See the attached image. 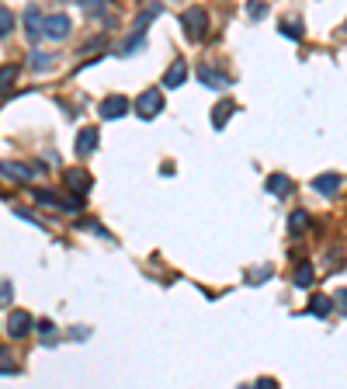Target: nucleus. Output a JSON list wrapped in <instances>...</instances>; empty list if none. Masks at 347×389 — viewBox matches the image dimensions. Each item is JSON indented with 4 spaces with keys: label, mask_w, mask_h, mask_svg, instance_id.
Returning <instances> with one entry per match:
<instances>
[{
    "label": "nucleus",
    "mask_w": 347,
    "mask_h": 389,
    "mask_svg": "<svg viewBox=\"0 0 347 389\" xmlns=\"http://www.w3.org/2000/svg\"><path fill=\"white\" fill-rule=\"evenodd\" d=\"M160 4H146L143 8V14H139V21H136V28H132V35L122 42V49H119V56H129V52H136L139 45H143V38H146V28H149V21L153 18H160Z\"/></svg>",
    "instance_id": "nucleus-1"
},
{
    "label": "nucleus",
    "mask_w": 347,
    "mask_h": 389,
    "mask_svg": "<svg viewBox=\"0 0 347 389\" xmlns=\"http://www.w3.org/2000/svg\"><path fill=\"white\" fill-rule=\"evenodd\" d=\"M181 28H184V35H188L191 42H202V38L208 35V11H205V8H188V11L181 14Z\"/></svg>",
    "instance_id": "nucleus-2"
},
{
    "label": "nucleus",
    "mask_w": 347,
    "mask_h": 389,
    "mask_svg": "<svg viewBox=\"0 0 347 389\" xmlns=\"http://www.w3.org/2000/svg\"><path fill=\"white\" fill-rule=\"evenodd\" d=\"M132 108H136L139 119H156L160 111H163V94H160V91H143Z\"/></svg>",
    "instance_id": "nucleus-3"
},
{
    "label": "nucleus",
    "mask_w": 347,
    "mask_h": 389,
    "mask_svg": "<svg viewBox=\"0 0 347 389\" xmlns=\"http://www.w3.org/2000/svg\"><path fill=\"white\" fill-rule=\"evenodd\" d=\"M70 32H73V21H70L67 14H49V18L42 21V35L52 38V42H63Z\"/></svg>",
    "instance_id": "nucleus-4"
},
{
    "label": "nucleus",
    "mask_w": 347,
    "mask_h": 389,
    "mask_svg": "<svg viewBox=\"0 0 347 389\" xmlns=\"http://www.w3.org/2000/svg\"><path fill=\"white\" fill-rule=\"evenodd\" d=\"M129 108H132V101H129V97H122V94H111V97H104V101H101V108H97V111H101V119L115 122V119H122Z\"/></svg>",
    "instance_id": "nucleus-5"
},
{
    "label": "nucleus",
    "mask_w": 347,
    "mask_h": 389,
    "mask_svg": "<svg viewBox=\"0 0 347 389\" xmlns=\"http://www.w3.org/2000/svg\"><path fill=\"white\" fill-rule=\"evenodd\" d=\"M198 80H202L205 87H212V91H226L229 84H233V80H229V73H222L219 67H208V63L198 67Z\"/></svg>",
    "instance_id": "nucleus-6"
},
{
    "label": "nucleus",
    "mask_w": 347,
    "mask_h": 389,
    "mask_svg": "<svg viewBox=\"0 0 347 389\" xmlns=\"http://www.w3.org/2000/svg\"><path fill=\"white\" fill-rule=\"evenodd\" d=\"M32 327H35V320H32V313H25V309H14V313H11V320H8V333H11L14 341L28 338Z\"/></svg>",
    "instance_id": "nucleus-7"
},
{
    "label": "nucleus",
    "mask_w": 347,
    "mask_h": 389,
    "mask_svg": "<svg viewBox=\"0 0 347 389\" xmlns=\"http://www.w3.org/2000/svg\"><path fill=\"white\" fill-rule=\"evenodd\" d=\"M0 174L11 178V181H32L38 174V167H25V163H11V160H0Z\"/></svg>",
    "instance_id": "nucleus-8"
},
{
    "label": "nucleus",
    "mask_w": 347,
    "mask_h": 389,
    "mask_svg": "<svg viewBox=\"0 0 347 389\" xmlns=\"http://www.w3.org/2000/svg\"><path fill=\"white\" fill-rule=\"evenodd\" d=\"M184 80H188V63H184V60H174V63H170V70L163 73V87H167V91H174V87H181Z\"/></svg>",
    "instance_id": "nucleus-9"
},
{
    "label": "nucleus",
    "mask_w": 347,
    "mask_h": 389,
    "mask_svg": "<svg viewBox=\"0 0 347 389\" xmlns=\"http://www.w3.org/2000/svg\"><path fill=\"white\" fill-rule=\"evenodd\" d=\"M67 188L77 191V195H87L91 191V174L80 171V167H73V171H67Z\"/></svg>",
    "instance_id": "nucleus-10"
},
{
    "label": "nucleus",
    "mask_w": 347,
    "mask_h": 389,
    "mask_svg": "<svg viewBox=\"0 0 347 389\" xmlns=\"http://www.w3.org/2000/svg\"><path fill=\"white\" fill-rule=\"evenodd\" d=\"M97 150V129H80L77 136V156H91Z\"/></svg>",
    "instance_id": "nucleus-11"
},
{
    "label": "nucleus",
    "mask_w": 347,
    "mask_h": 389,
    "mask_svg": "<svg viewBox=\"0 0 347 389\" xmlns=\"http://www.w3.org/2000/svg\"><path fill=\"white\" fill-rule=\"evenodd\" d=\"M25 32H28L32 42H38V35H42V18H38L35 4H28V11H25Z\"/></svg>",
    "instance_id": "nucleus-12"
},
{
    "label": "nucleus",
    "mask_w": 347,
    "mask_h": 389,
    "mask_svg": "<svg viewBox=\"0 0 347 389\" xmlns=\"http://www.w3.org/2000/svg\"><path fill=\"white\" fill-rule=\"evenodd\" d=\"M233 111H237L233 101H219L215 111H212V126H215V129H226V122H229V115H233Z\"/></svg>",
    "instance_id": "nucleus-13"
},
{
    "label": "nucleus",
    "mask_w": 347,
    "mask_h": 389,
    "mask_svg": "<svg viewBox=\"0 0 347 389\" xmlns=\"http://www.w3.org/2000/svg\"><path fill=\"white\" fill-rule=\"evenodd\" d=\"M313 188H316L320 195H337V191H340V174H320V178L313 181Z\"/></svg>",
    "instance_id": "nucleus-14"
},
{
    "label": "nucleus",
    "mask_w": 347,
    "mask_h": 389,
    "mask_svg": "<svg viewBox=\"0 0 347 389\" xmlns=\"http://www.w3.org/2000/svg\"><path fill=\"white\" fill-rule=\"evenodd\" d=\"M267 191L278 195V198L288 195V191H292V178H285V174H271V178H267Z\"/></svg>",
    "instance_id": "nucleus-15"
},
{
    "label": "nucleus",
    "mask_w": 347,
    "mask_h": 389,
    "mask_svg": "<svg viewBox=\"0 0 347 389\" xmlns=\"http://www.w3.org/2000/svg\"><path fill=\"white\" fill-rule=\"evenodd\" d=\"M313 278H316L313 264H306V261H302V264L296 268V278H292V282H296V289H309V285H313Z\"/></svg>",
    "instance_id": "nucleus-16"
},
{
    "label": "nucleus",
    "mask_w": 347,
    "mask_h": 389,
    "mask_svg": "<svg viewBox=\"0 0 347 389\" xmlns=\"http://www.w3.org/2000/svg\"><path fill=\"white\" fill-rule=\"evenodd\" d=\"M288 230H292V237H299V233H306L309 230V212H292V219H288Z\"/></svg>",
    "instance_id": "nucleus-17"
},
{
    "label": "nucleus",
    "mask_w": 347,
    "mask_h": 389,
    "mask_svg": "<svg viewBox=\"0 0 347 389\" xmlns=\"http://www.w3.org/2000/svg\"><path fill=\"white\" fill-rule=\"evenodd\" d=\"M14 80H18V67H14V63L0 67V94H8V91L14 87Z\"/></svg>",
    "instance_id": "nucleus-18"
},
{
    "label": "nucleus",
    "mask_w": 347,
    "mask_h": 389,
    "mask_svg": "<svg viewBox=\"0 0 347 389\" xmlns=\"http://www.w3.org/2000/svg\"><path fill=\"white\" fill-rule=\"evenodd\" d=\"M330 309H333V303H330L326 296H316V299L309 303V313H313V316H320V320H323V316H330Z\"/></svg>",
    "instance_id": "nucleus-19"
},
{
    "label": "nucleus",
    "mask_w": 347,
    "mask_h": 389,
    "mask_svg": "<svg viewBox=\"0 0 347 389\" xmlns=\"http://www.w3.org/2000/svg\"><path fill=\"white\" fill-rule=\"evenodd\" d=\"M0 375H18V362L11 358L8 348H0Z\"/></svg>",
    "instance_id": "nucleus-20"
},
{
    "label": "nucleus",
    "mask_w": 347,
    "mask_h": 389,
    "mask_svg": "<svg viewBox=\"0 0 347 389\" xmlns=\"http://www.w3.org/2000/svg\"><path fill=\"white\" fill-rule=\"evenodd\" d=\"M11 32H14V11L0 8V38H4V35H11Z\"/></svg>",
    "instance_id": "nucleus-21"
},
{
    "label": "nucleus",
    "mask_w": 347,
    "mask_h": 389,
    "mask_svg": "<svg viewBox=\"0 0 347 389\" xmlns=\"http://www.w3.org/2000/svg\"><path fill=\"white\" fill-rule=\"evenodd\" d=\"M281 35H288V38H296V42H302V25L299 21H281Z\"/></svg>",
    "instance_id": "nucleus-22"
},
{
    "label": "nucleus",
    "mask_w": 347,
    "mask_h": 389,
    "mask_svg": "<svg viewBox=\"0 0 347 389\" xmlns=\"http://www.w3.org/2000/svg\"><path fill=\"white\" fill-rule=\"evenodd\" d=\"M32 70H49L52 67V56H45V52H32Z\"/></svg>",
    "instance_id": "nucleus-23"
},
{
    "label": "nucleus",
    "mask_w": 347,
    "mask_h": 389,
    "mask_svg": "<svg viewBox=\"0 0 347 389\" xmlns=\"http://www.w3.org/2000/svg\"><path fill=\"white\" fill-rule=\"evenodd\" d=\"M267 278H271V268L264 264V268H254V271L247 274V282H250V285H261V282H267Z\"/></svg>",
    "instance_id": "nucleus-24"
},
{
    "label": "nucleus",
    "mask_w": 347,
    "mask_h": 389,
    "mask_svg": "<svg viewBox=\"0 0 347 389\" xmlns=\"http://www.w3.org/2000/svg\"><path fill=\"white\" fill-rule=\"evenodd\" d=\"M80 4H84L87 14H104L108 11V0H80Z\"/></svg>",
    "instance_id": "nucleus-25"
},
{
    "label": "nucleus",
    "mask_w": 347,
    "mask_h": 389,
    "mask_svg": "<svg viewBox=\"0 0 347 389\" xmlns=\"http://www.w3.org/2000/svg\"><path fill=\"white\" fill-rule=\"evenodd\" d=\"M11 299H14V285L11 282H0V306H11Z\"/></svg>",
    "instance_id": "nucleus-26"
},
{
    "label": "nucleus",
    "mask_w": 347,
    "mask_h": 389,
    "mask_svg": "<svg viewBox=\"0 0 347 389\" xmlns=\"http://www.w3.org/2000/svg\"><path fill=\"white\" fill-rule=\"evenodd\" d=\"M247 11H250V18H264V14H267V4H261V0H254V4H250Z\"/></svg>",
    "instance_id": "nucleus-27"
},
{
    "label": "nucleus",
    "mask_w": 347,
    "mask_h": 389,
    "mask_svg": "<svg viewBox=\"0 0 347 389\" xmlns=\"http://www.w3.org/2000/svg\"><path fill=\"white\" fill-rule=\"evenodd\" d=\"M337 309H344V313H347V289H340V292H337Z\"/></svg>",
    "instance_id": "nucleus-28"
},
{
    "label": "nucleus",
    "mask_w": 347,
    "mask_h": 389,
    "mask_svg": "<svg viewBox=\"0 0 347 389\" xmlns=\"http://www.w3.org/2000/svg\"><path fill=\"white\" fill-rule=\"evenodd\" d=\"M38 330L45 333V338H52V330H56V327H52V320H42V327H38Z\"/></svg>",
    "instance_id": "nucleus-29"
},
{
    "label": "nucleus",
    "mask_w": 347,
    "mask_h": 389,
    "mask_svg": "<svg viewBox=\"0 0 347 389\" xmlns=\"http://www.w3.org/2000/svg\"><path fill=\"white\" fill-rule=\"evenodd\" d=\"M73 4H80V0H73Z\"/></svg>",
    "instance_id": "nucleus-30"
}]
</instances>
